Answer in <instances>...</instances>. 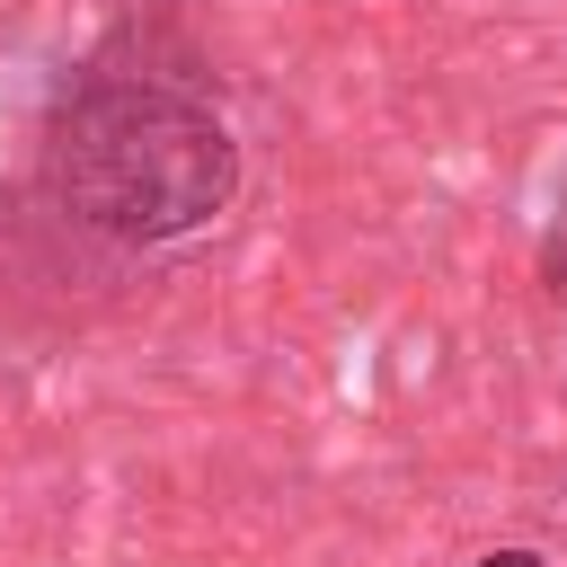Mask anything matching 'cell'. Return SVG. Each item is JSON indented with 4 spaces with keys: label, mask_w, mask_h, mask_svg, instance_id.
<instances>
[{
    "label": "cell",
    "mask_w": 567,
    "mask_h": 567,
    "mask_svg": "<svg viewBox=\"0 0 567 567\" xmlns=\"http://www.w3.org/2000/svg\"><path fill=\"white\" fill-rule=\"evenodd\" d=\"M470 567H549V558L523 549V540H505V549H487V558H470Z\"/></svg>",
    "instance_id": "2"
},
{
    "label": "cell",
    "mask_w": 567,
    "mask_h": 567,
    "mask_svg": "<svg viewBox=\"0 0 567 567\" xmlns=\"http://www.w3.org/2000/svg\"><path fill=\"white\" fill-rule=\"evenodd\" d=\"M35 195L62 230L151 257L195 239L239 195V142L204 53L168 9L115 18L53 89L35 133Z\"/></svg>",
    "instance_id": "1"
}]
</instances>
